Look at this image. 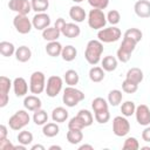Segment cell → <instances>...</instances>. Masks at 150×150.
Listing matches in <instances>:
<instances>
[{"mask_svg": "<svg viewBox=\"0 0 150 150\" xmlns=\"http://www.w3.org/2000/svg\"><path fill=\"white\" fill-rule=\"evenodd\" d=\"M122 98H123V94L118 89H112L108 94V102L112 107H117L122 102Z\"/></svg>", "mask_w": 150, "mask_h": 150, "instance_id": "32", "label": "cell"}, {"mask_svg": "<svg viewBox=\"0 0 150 150\" xmlns=\"http://www.w3.org/2000/svg\"><path fill=\"white\" fill-rule=\"evenodd\" d=\"M124 38H129L132 41H135L136 43H138L143 38V33L138 28H128L124 32Z\"/></svg>", "mask_w": 150, "mask_h": 150, "instance_id": "37", "label": "cell"}, {"mask_svg": "<svg viewBox=\"0 0 150 150\" xmlns=\"http://www.w3.org/2000/svg\"><path fill=\"white\" fill-rule=\"evenodd\" d=\"M18 142L23 144V145H29L32 142H33V134L28 130H21L18 135Z\"/></svg>", "mask_w": 150, "mask_h": 150, "instance_id": "38", "label": "cell"}, {"mask_svg": "<svg viewBox=\"0 0 150 150\" xmlns=\"http://www.w3.org/2000/svg\"><path fill=\"white\" fill-rule=\"evenodd\" d=\"M0 149L1 150H14V144H12V142L8 138H4V139H0Z\"/></svg>", "mask_w": 150, "mask_h": 150, "instance_id": "46", "label": "cell"}, {"mask_svg": "<svg viewBox=\"0 0 150 150\" xmlns=\"http://www.w3.org/2000/svg\"><path fill=\"white\" fill-rule=\"evenodd\" d=\"M105 74H104V69L102 67H91L90 70H89V79L90 81L95 82V83H98L101 81H103Z\"/></svg>", "mask_w": 150, "mask_h": 150, "instance_id": "27", "label": "cell"}, {"mask_svg": "<svg viewBox=\"0 0 150 150\" xmlns=\"http://www.w3.org/2000/svg\"><path fill=\"white\" fill-rule=\"evenodd\" d=\"M23 107L28 111H33L34 112L35 110H38V109H40L42 107V102L38 97V95H28L23 100Z\"/></svg>", "mask_w": 150, "mask_h": 150, "instance_id": "18", "label": "cell"}, {"mask_svg": "<svg viewBox=\"0 0 150 150\" xmlns=\"http://www.w3.org/2000/svg\"><path fill=\"white\" fill-rule=\"evenodd\" d=\"M16 48L14 47V45L9 41H1L0 42V54L5 57H9L13 54H15Z\"/></svg>", "mask_w": 150, "mask_h": 150, "instance_id": "31", "label": "cell"}, {"mask_svg": "<svg viewBox=\"0 0 150 150\" xmlns=\"http://www.w3.org/2000/svg\"><path fill=\"white\" fill-rule=\"evenodd\" d=\"M61 35V30L57 29L55 26L54 27H48L46 29L42 30V38L46 40V41H56Z\"/></svg>", "mask_w": 150, "mask_h": 150, "instance_id": "25", "label": "cell"}, {"mask_svg": "<svg viewBox=\"0 0 150 150\" xmlns=\"http://www.w3.org/2000/svg\"><path fill=\"white\" fill-rule=\"evenodd\" d=\"M63 79H64L66 83H67L68 86H71V87H75V86L79 83V81H80V76H79L77 71L74 70V69H68V70L64 73Z\"/></svg>", "mask_w": 150, "mask_h": 150, "instance_id": "33", "label": "cell"}, {"mask_svg": "<svg viewBox=\"0 0 150 150\" xmlns=\"http://www.w3.org/2000/svg\"><path fill=\"white\" fill-rule=\"evenodd\" d=\"M67 141L70 143V144H79L80 142H82L83 139V132L82 130H75V129H68L67 131Z\"/></svg>", "mask_w": 150, "mask_h": 150, "instance_id": "28", "label": "cell"}, {"mask_svg": "<svg viewBox=\"0 0 150 150\" xmlns=\"http://www.w3.org/2000/svg\"><path fill=\"white\" fill-rule=\"evenodd\" d=\"M30 149H32V150H45L46 148H45L43 145H41V144H34V145H32Z\"/></svg>", "mask_w": 150, "mask_h": 150, "instance_id": "50", "label": "cell"}, {"mask_svg": "<svg viewBox=\"0 0 150 150\" xmlns=\"http://www.w3.org/2000/svg\"><path fill=\"white\" fill-rule=\"evenodd\" d=\"M122 90L124 93H127V94H134V93H136L138 90V84L137 83H134V82H131V81H129V80L125 79L122 82Z\"/></svg>", "mask_w": 150, "mask_h": 150, "instance_id": "41", "label": "cell"}, {"mask_svg": "<svg viewBox=\"0 0 150 150\" xmlns=\"http://www.w3.org/2000/svg\"><path fill=\"white\" fill-rule=\"evenodd\" d=\"M130 131V123L125 116H116L112 120V132L117 137H124Z\"/></svg>", "mask_w": 150, "mask_h": 150, "instance_id": "8", "label": "cell"}, {"mask_svg": "<svg viewBox=\"0 0 150 150\" xmlns=\"http://www.w3.org/2000/svg\"><path fill=\"white\" fill-rule=\"evenodd\" d=\"M135 116H136V121L139 125L146 127L150 124V109L148 105H145V104L137 105L136 111H135Z\"/></svg>", "mask_w": 150, "mask_h": 150, "instance_id": "13", "label": "cell"}, {"mask_svg": "<svg viewBox=\"0 0 150 150\" xmlns=\"http://www.w3.org/2000/svg\"><path fill=\"white\" fill-rule=\"evenodd\" d=\"M13 26L20 34H28L33 28L32 21L25 14H16L13 19Z\"/></svg>", "mask_w": 150, "mask_h": 150, "instance_id": "10", "label": "cell"}, {"mask_svg": "<svg viewBox=\"0 0 150 150\" xmlns=\"http://www.w3.org/2000/svg\"><path fill=\"white\" fill-rule=\"evenodd\" d=\"M60 132V128L57 125L56 122H49V123H46L43 127H42V134L46 136V137H55L56 135H59Z\"/></svg>", "mask_w": 150, "mask_h": 150, "instance_id": "26", "label": "cell"}, {"mask_svg": "<svg viewBox=\"0 0 150 150\" xmlns=\"http://www.w3.org/2000/svg\"><path fill=\"white\" fill-rule=\"evenodd\" d=\"M117 63H118L117 57L112 55H107L101 60V64L104 71H114L117 68Z\"/></svg>", "mask_w": 150, "mask_h": 150, "instance_id": "24", "label": "cell"}, {"mask_svg": "<svg viewBox=\"0 0 150 150\" xmlns=\"http://www.w3.org/2000/svg\"><path fill=\"white\" fill-rule=\"evenodd\" d=\"M142 139L144 142H149L150 143V125H146L144 128V130L142 131Z\"/></svg>", "mask_w": 150, "mask_h": 150, "instance_id": "47", "label": "cell"}, {"mask_svg": "<svg viewBox=\"0 0 150 150\" xmlns=\"http://www.w3.org/2000/svg\"><path fill=\"white\" fill-rule=\"evenodd\" d=\"M62 86H63V81L60 76L57 75H52L48 77L47 83H46V94L48 97H56L60 91L62 90Z\"/></svg>", "mask_w": 150, "mask_h": 150, "instance_id": "9", "label": "cell"}, {"mask_svg": "<svg viewBox=\"0 0 150 150\" xmlns=\"http://www.w3.org/2000/svg\"><path fill=\"white\" fill-rule=\"evenodd\" d=\"M13 87V82L7 76L0 77V108H4L9 102V89Z\"/></svg>", "mask_w": 150, "mask_h": 150, "instance_id": "11", "label": "cell"}, {"mask_svg": "<svg viewBox=\"0 0 150 150\" xmlns=\"http://www.w3.org/2000/svg\"><path fill=\"white\" fill-rule=\"evenodd\" d=\"M50 16L47 13H36L33 19H32V23H33V28H35L36 30H43L46 28H48L50 26Z\"/></svg>", "mask_w": 150, "mask_h": 150, "instance_id": "14", "label": "cell"}, {"mask_svg": "<svg viewBox=\"0 0 150 150\" xmlns=\"http://www.w3.org/2000/svg\"><path fill=\"white\" fill-rule=\"evenodd\" d=\"M136 45H137V43H136L135 41H132L131 39H129V38H123L122 43H121L120 48H118L117 52H116L117 60L121 61L122 63H127V62L131 59V54H132V52L135 50Z\"/></svg>", "mask_w": 150, "mask_h": 150, "instance_id": "5", "label": "cell"}, {"mask_svg": "<svg viewBox=\"0 0 150 150\" xmlns=\"http://www.w3.org/2000/svg\"><path fill=\"white\" fill-rule=\"evenodd\" d=\"M143 70L141 68H137V67H134V68H130L128 71H127V75H125V79L134 82V83H137L139 84L142 81H143Z\"/></svg>", "mask_w": 150, "mask_h": 150, "instance_id": "21", "label": "cell"}, {"mask_svg": "<svg viewBox=\"0 0 150 150\" xmlns=\"http://www.w3.org/2000/svg\"><path fill=\"white\" fill-rule=\"evenodd\" d=\"M142 150H150V146H141Z\"/></svg>", "mask_w": 150, "mask_h": 150, "instance_id": "53", "label": "cell"}, {"mask_svg": "<svg viewBox=\"0 0 150 150\" xmlns=\"http://www.w3.org/2000/svg\"><path fill=\"white\" fill-rule=\"evenodd\" d=\"M62 49H63V47L57 40L56 41H49L46 46V53L52 57L60 56L62 53Z\"/></svg>", "mask_w": 150, "mask_h": 150, "instance_id": "23", "label": "cell"}, {"mask_svg": "<svg viewBox=\"0 0 150 150\" xmlns=\"http://www.w3.org/2000/svg\"><path fill=\"white\" fill-rule=\"evenodd\" d=\"M87 20H88V26L95 30H100L104 28L105 23L108 22L107 15L103 13L102 9H97V8H93L89 11Z\"/></svg>", "mask_w": 150, "mask_h": 150, "instance_id": "4", "label": "cell"}, {"mask_svg": "<svg viewBox=\"0 0 150 150\" xmlns=\"http://www.w3.org/2000/svg\"><path fill=\"white\" fill-rule=\"evenodd\" d=\"M14 55H15V59L19 62H22L23 63V62H27V61L30 60V57H32V50L27 46H20V47L16 48Z\"/></svg>", "mask_w": 150, "mask_h": 150, "instance_id": "20", "label": "cell"}, {"mask_svg": "<svg viewBox=\"0 0 150 150\" xmlns=\"http://www.w3.org/2000/svg\"><path fill=\"white\" fill-rule=\"evenodd\" d=\"M30 121V117H29V114L27 112V109L23 110V109H20L18 111H15L8 120V125L12 130H21L23 129L26 125H28Z\"/></svg>", "mask_w": 150, "mask_h": 150, "instance_id": "3", "label": "cell"}, {"mask_svg": "<svg viewBox=\"0 0 150 150\" xmlns=\"http://www.w3.org/2000/svg\"><path fill=\"white\" fill-rule=\"evenodd\" d=\"M76 56H77V50H76V48H75L74 46L68 45V46L63 47L62 53H61V57H62L64 61L71 62V61H74V60L76 59Z\"/></svg>", "mask_w": 150, "mask_h": 150, "instance_id": "29", "label": "cell"}, {"mask_svg": "<svg viewBox=\"0 0 150 150\" xmlns=\"http://www.w3.org/2000/svg\"><path fill=\"white\" fill-rule=\"evenodd\" d=\"M46 90V76L42 71H34L29 79V91L34 95H39Z\"/></svg>", "mask_w": 150, "mask_h": 150, "instance_id": "6", "label": "cell"}, {"mask_svg": "<svg viewBox=\"0 0 150 150\" xmlns=\"http://www.w3.org/2000/svg\"><path fill=\"white\" fill-rule=\"evenodd\" d=\"M55 149H56V150H61L62 148H61L60 145H50V146H49V150H55Z\"/></svg>", "mask_w": 150, "mask_h": 150, "instance_id": "52", "label": "cell"}, {"mask_svg": "<svg viewBox=\"0 0 150 150\" xmlns=\"http://www.w3.org/2000/svg\"><path fill=\"white\" fill-rule=\"evenodd\" d=\"M33 122L36 125H45L48 122V114L43 109H38L33 114Z\"/></svg>", "mask_w": 150, "mask_h": 150, "instance_id": "30", "label": "cell"}, {"mask_svg": "<svg viewBox=\"0 0 150 150\" xmlns=\"http://www.w3.org/2000/svg\"><path fill=\"white\" fill-rule=\"evenodd\" d=\"M83 100H84V94L80 89L71 87V86H68L64 88L63 95H62V102L67 107L73 108L75 105H77Z\"/></svg>", "mask_w": 150, "mask_h": 150, "instance_id": "2", "label": "cell"}, {"mask_svg": "<svg viewBox=\"0 0 150 150\" xmlns=\"http://www.w3.org/2000/svg\"><path fill=\"white\" fill-rule=\"evenodd\" d=\"M83 149L93 150V149H94V146H93V145H90V144H82V145H80V146H79V150H83Z\"/></svg>", "mask_w": 150, "mask_h": 150, "instance_id": "51", "label": "cell"}, {"mask_svg": "<svg viewBox=\"0 0 150 150\" xmlns=\"http://www.w3.org/2000/svg\"><path fill=\"white\" fill-rule=\"evenodd\" d=\"M83 128H86L84 123L82 122V120L76 115L74 117H71L68 122V129H75V130H82Z\"/></svg>", "mask_w": 150, "mask_h": 150, "instance_id": "43", "label": "cell"}, {"mask_svg": "<svg viewBox=\"0 0 150 150\" xmlns=\"http://www.w3.org/2000/svg\"><path fill=\"white\" fill-rule=\"evenodd\" d=\"M69 16H70V19L73 21H75L76 23H80V22L84 21V19L87 18V13H86V11L81 6L74 5L69 9Z\"/></svg>", "mask_w": 150, "mask_h": 150, "instance_id": "19", "label": "cell"}, {"mask_svg": "<svg viewBox=\"0 0 150 150\" xmlns=\"http://www.w3.org/2000/svg\"><path fill=\"white\" fill-rule=\"evenodd\" d=\"M7 135H8L7 127H6L5 124H1V125H0V139L7 138Z\"/></svg>", "mask_w": 150, "mask_h": 150, "instance_id": "48", "label": "cell"}, {"mask_svg": "<svg viewBox=\"0 0 150 150\" xmlns=\"http://www.w3.org/2000/svg\"><path fill=\"white\" fill-rule=\"evenodd\" d=\"M73 2H76V4H80V2H82V1H84V0H71Z\"/></svg>", "mask_w": 150, "mask_h": 150, "instance_id": "54", "label": "cell"}, {"mask_svg": "<svg viewBox=\"0 0 150 150\" xmlns=\"http://www.w3.org/2000/svg\"><path fill=\"white\" fill-rule=\"evenodd\" d=\"M122 148L124 150H138L139 149V143H138V141H137L136 137L130 136V137H127L125 138Z\"/></svg>", "mask_w": 150, "mask_h": 150, "instance_id": "40", "label": "cell"}, {"mask_svg": "<svg viewBox=\"0 0 150 150\" xmlns=\"http://www.w3.org/2000/svg\"><path fill=\"white\" fill-rule=\"evenodd\" d=\"M107 21L111 25V26H116L120 21H121V14L116 9H111L108 12L107 14Z\"/></svg>", "mask_w": 150, "mask_h": 150, "instance_id": "44", "label": "cell"}, {"mask_svg": "<svg viewBox=\"0 0 150 150\" xmlns=\"http://www.w3.org/2000/svg\"><path fill=\"white\" fill-rule=\"evenodd\" d=\"M52 120L56 123H63L68 120V110L63 107H56L52 111Z\"/></svg>", "mask_w": 150, "mask_h": 150, "instance_id": "22", "label": "cell"}, {"mask_svg": "<svg viewBox=\"0 0 150 150\" xmlns=\"http://www.w3.org/2000/svg\"><path fill=\"white\" fill-rule=\"evenodd\" d=\"M135 111H136V104L135 102L132 101H125L122 103L121 105V112L123 116L125 117H129V116H132L135 115Z\"/></svg>", "mask_w": 150, "mask_h": 150, "instance_id": "36", "label": "cell"}, {"mask_svg": "<svg viewBox=\"0 0 150 150\" xmlns=\"http://www.w3.org/2000/svg\"><path fill=\"white\" fill-rule=\"evenodd\" d=\"M94 116H95L96 122L100 123V124H105V123L109 122V120H110V112H109V109H108V110H102V111L94 112Z\"/></svg>", "mask_w": 150, "mask_h": 150, "instance_id": "42", "label": "cell"}, {"mask_svg": "<svg viewBox=\"0 0 150 150\" xmlns=\"http://www.w3.org/2000/svg\"><path fill=\"white\" fill-rule=\"evenodd\" d=\"M122 35V32L120 28H117L116 26H111V27H107V28H102L97 32V38L101 42L103 43H111V42H116L117 40H120Z\"/></svg>", "mask_w": 150, "mask_h": 150, "instance_id": "7", "label": "cell"}, {"mask_svg": "<svg viewBox=\"0 0 150 150\" xmlns=\"http://www.w3.org/2000/svg\"><path fill=\"white\" fill-rule=\"evenodd\" d=\"M134 11L138 18H150V2L148 0H138L134 5Z\"/></svg>", "mask_w": 150, "mask_h": 150, "instance_id": "15", "label": "cell"}, {"mask_svg": "<svg viewBox=\"0 0 150 150\" xmlns=\"http://www.w3.org/2000/svg\"><path fill=\"white\" fill-rule=\"evenodd\" d=\"M61 34L68 39H75L81 34V28L76 22H66L61 29Z\"/></svg>", "mask_w": 150, "mask_h": 150, "instance_id": "16", "label": "cell"}, {"mask_svg": "<svg viewBox=\"0 0 150 150\" xmlns=\"http://www.w3.org/2000/svg\"><path fill=\"white\" fill-rule=\"evenodd\" d=\"M102 53H103V42H101L100 40H90L86 46L84 59L89 64L96 66L101 61Z\"/></svg>", "mask_w": 150, "mask_h": 150, "instance_id": "1", "label": "cell"}, {"mask_svg": "<svg viewBox=\"0 0 150 150\" xmlns=\"http://www.w3.org/2000/svg\"><path fill=\"white\" fill-rule=\"evenodd\" d=\"M66 25V21H64V19L63 18H59V19H56V21H55V23H54V26L57 28V29H62V27Z\"/></svg>", "mask_w": 150, "mask_h": 150, "instance_id": "49", "label": "cell"}, {"mask_svg": "<svg viewBox=\"0 0 150 150\" xmlns=\"http://www.w3.org/2000/svg\"><path fill=\"white\" fill-rule=\"evenodd\" d=\"M32 11L36 13H43L49 7V0H30Z\"/></svg>", "mask_w": 150, "mask_h": 150, "instance_id": "35", "label": "cell"}, {"mask_svg": "<svg viewBox=\"0 0 150 150\" xmlns=\"http://www.w3.org/2000/svg\"><path fill=\"white\" fill-rule=\"evenodd\" d=\"M88 4L93 7V8H97V9H105L109 5V0H88Z\"/></svg>", "mask_w": 150, "mask_h": 150, "instance_id": "45", "label": "cell"}, {"mask_svg": "<svg viewBox=\"0 0 150 150\" xmlns=\"http://www.w3.org/2000/svg\"><path fill=\"white\" fill-rule=\"evenodd\" d=\"M8 8L16 14H29L32 11V5L29 0H9Z\"/></svg>", "mask_w": 150, "mask_h": 150, "instance_id": "12", "label": "cell"}, {"mask_svg": "<svg viewBox=\"0 0 150 150\" xmlns=\"http://www.w3.org/2000/svg\"><path fill=\"white\" fill-rule=\"evenodd\" d=\"M13 90L16 97H23L28 93V84L23 77H15L13 81Z\"/></svg>", "mask_w": 150, "mask_h": 150, "instance_id": "17", "label": "cell"}, {"mask_svg": "<svg viewBox=\"0 0 150 150\" xmlns=\"http://www.w3.org/2000/svg\"><path fill=\"white\" fill-rule=\"evenodd\" d=\"M91 108H93L94 112L102 111V110H108L109 109V102L107 100H104L103 97H96L91 102Z\"/></svg>", "mask_w": 150, "mask_h": 150, "instance_id": "34", "label": "cell"}, {"mask_svg": "<svg viewBox=\"0 0 150 150\" xmlns=\"http://www.w3.org/2000/svg\"><path fill=\"white\" fill-rule=\"evenodd\" d=\"M77 116L82 120V122L84 123V125H86V127L91 125V124H93V122H94L93 114H91L89 110H87V109H81V110H79Z\"/></svg>", "mask_w": 150, "mask_h": 150, "instance_id": "39", "label": "cell"}]
</instances>
